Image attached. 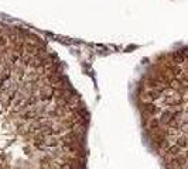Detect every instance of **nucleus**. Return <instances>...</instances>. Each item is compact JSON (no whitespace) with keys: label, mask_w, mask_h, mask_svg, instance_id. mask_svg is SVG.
<instances>
[{"label":"nucleus","mask_w":188,"mask_h":169,"mask_svg":"<svg viewBox=\"0 0 188 169\" xmlns=\"http://www.w3.org/2000/svg\"><path fill=\"white\" fill-rule=\"evenodd\" d=\"M141 110H143V113H144V114H147V116H151V117H154L156 114L160 111V109L156 106L154 103H150V102L144 103V104H143V109H141Z\"/></svg>","instance_id":"obj_1"},{"label":"nucleus","mask_w":188,"mask_h":169,"mask_svg":"<svg viewBox=\"0 0 188 169\" xmlns=\"http://www.w3.org/2000/svg\"><path fill=\"white\" fill-rule=\"evenodd\" d=\"M55 95V90H54L52 86H45L40 90V99L44 100V102H47V100L52 99V96Z\"/></svg>","instance_id":"obj_2"},{"label":"nucleus","mask_w":188,"mask_h":169,"mask_svg":"<svg viewBox=\"0 0 188 169\" xmlns=\"http://www.w3.org/2000/svg\"><path fill=\"white\" fill-rule=\"evenodd\" d=\"M45 138H47L45 135H43L41 133H38L37 135H34L33 145L36 147L37 149H44V148H45Z\"/></svg>","instance_id":"obj_3"},{"label":"nucleus","mask_w":188,"mask_h":169,"mask_svg":"<svg viewBox=\"0 0 188 169\" xmlns=\"http://www.w3.org/2000/svg\"><path fill=\"white\" fill-rule=\"evenodd\" d=\"M45 147H48V148H58L60 147V139L54 135L47 137L45 138Z\"/></svg>","instance_id":"obj_4"},{"label":"nucleus","mask_w":188,"mask_h":169,"mask_svg":"<svg viewBox=\"0 0 188 169\" xmlns=\"http://www.w3.org/2000/svg\"><path fill=\"white\" fill-rule=\"evenodd\" d=\"M52 156L50 155V154H44V155H41L40 156V159H38V162H40V165H41V168L43 166H47V165H50V163H52Z\"/></svg>","instance_id":"obj_5"},{"label":"nucleus","mask_w":188,"mask_h":169,"mask_svg":"<svg viewBox=\"0 0 188 169\" xmlns=\"http://www.w3.org/2000/svg\"><path fill=\"white\" fill-rule=\"evenodd\" d=\"M171 116H173V113L170 111V110H167V111H163V113H161V117L158 119L160 124H168V121L171 120Z\"/></svg>","instance_id":"obj_6"},{"label":"nucleus","mask_w":188,"mask_h":169,"mask_svg":"<svg viewBox=\"0 0 188 169\" xmlns=\"http://www.w3.org/2000/svg\"><path fill=\"white\" fill-rule=\"evenodd\" d=\"M147 128L150 130V131H153V130H157L160 128V121H158V119H150L147 123Z\"/></svg>","instance_id":"obj_7"},{"label":"nucleus","mask_w":188,"mask_h":169,"mask_svg":"<svg viewBox=\"0 0 188 169\" xmlns=\"http://www.w3.org/2000/svg\"><path fill=\"white\" fill-rule=\"evenodd\" d=\"M23 117L24 120H31V119H36L37 117V110L34 109V110H27L26 113H23Z\"/></svg>","instance_id":"obj_8"},{"label":"nucleus","mask_w":188,"mask_h":169,"mask_svg":"<svg viewBox=\"0 0 188 169\" xmlns=\"http://www.w3.org/2000/svg\"><path fill=\"white\" fill-rule=\"evenodd\" d=\"M173 59H174L175 63H182L184 62V56H182L180 52H174L173 54Z\"/></svg>","instance_id":"obj_9"},{"label":"nucleus","mask_w":188,"mask_h":169,"mask_svg":"<svg viewBox=\"0 0 188 169\" xmlns=\"http://www.w3.org/2000/svg\"><path fill=\"white\" fill-rule=\"evenodd\" d=\"M146 96H148L150 100H157L158 97H160V92H157V90H151V92H148Z\"/></svg>","instance_id":"obj_10"},{"label":"nucleus","mask_w":188,"mask_h":169,"mask_svg":"<svg viewBox=\"0 0 188 169\" xmlns=\"http://www.w3.org/2000/svg\"><path fill=\"white\" fill-rule=\"evenodd\" d=\"M16 72H17V76H19V78H23V75H24V70L23 69H17Z\"/></svg>","instance_id":"obj_11"},{"label":"nucleus","mask_w":188,"mask_h":169,"mask_svg":"<svg viewBox=\"0 0 188 169\" xmlns=\"http://www.w3.org/2000/svg\"><path fill=\"white\" fill-rule=\"evenodd\" d=\"M6 44V38H0V45H4Z\"/></svg>","instance_id":"obj_12"}]
</instances>
